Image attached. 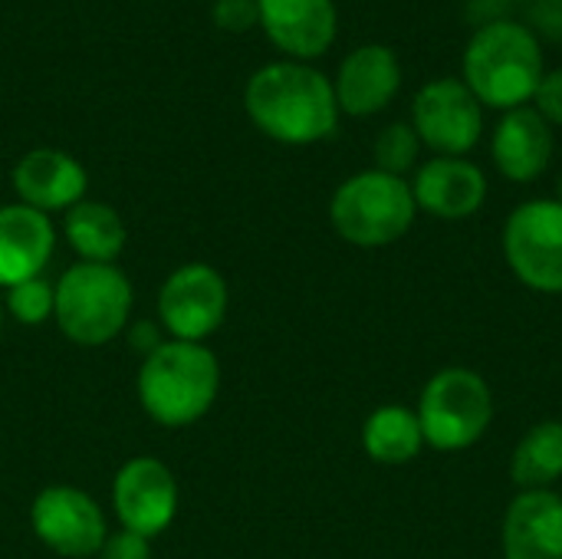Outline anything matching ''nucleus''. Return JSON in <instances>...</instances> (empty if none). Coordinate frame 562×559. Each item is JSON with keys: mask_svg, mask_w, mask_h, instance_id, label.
<instances>
[{"mask_svg": "<svg viewBox=\"0 0 562 559\" xmlns=\"http://www.w3.org/2000/svg\"><path fill=\"white\" fill-rule=\"evenodd\" d=\"M244 105L250 122L273 142L313 145L336 132L339 102L333 82L296 59L270 63L247 82Z\"/></svg>", "mask_w": 562, "mask_h": 559, "instance_id": "obj_1", "label": "nucleus"}, {"mask_svg": "<svg viewBox=\"0 0 562 559\" xmlns=\"http://www.w3.org/2000/svg\"><path fill=\"white\" fill-rule=\"evenodd\" d=\"M543 72V43L524 20L510 16L477 26L461 59V82L484 109L501 112L530 105Z\"/></svg>", "mask_w": 562, "mask_h": 559, "instance_id": "obj_2", "label": "nucleus"}, {"mask_svg": "<svg viewBox=\"0 0 562 559\" xmlns=\"http://www.w3.org/2000/svg\"><path fill=\"white\" fill-rule=\"evenodd\" d=\"M135 389L151 422L188 428L211 412L221 389V362L204 343L168 339L145 353Z\"/></svg>", "mask_w": 562, "mask_h": 559, "instance_id": "obj_3", "label": "nucleus"}, {"mask_svg": "<svg viewBox=\"0 0 562 559\" xmlns=\"http://www.w3.org/2000/svg\"><path fill=\"white\" fill-rule=\"evenodd\" d=\"M53 320L76 346L112 343L132 316L135 290L115 264H72L53 283Z\"/></svg>", "mask_w": 562, "mask_h": 559, "instance_id": "obj_4", "label": "nucleus"}, {"mask_svg": "<svg viewBox=\"0 0 562 559\" xmlns=\"http://www.w3.org/2000/svg\"><path fill=\"white\" fill-rule=\"evenodd\" d=\"M415 217H418V204L412 185L379 168L346 178L329 201L333 231L346 244L366 250L402 241L412 231Z\"/></svg>", "mask_w": 562, "mask_h": 559, "instance_id": "obj_5", "label": "nucleus"}, {"mask_svg": "<svg viewBox=\"0 0 562 559\" xmlns=\"http://www.w3.org/2000/svg\"><path fill=\"white\" fill-rule=\"evenodd\" d=\"M415 415L425 445L435 451H464L487 435L494 422V392L474 369L451 366L425 382Z\"/></svg>", "mask_w": 562, "mask_h": 559, "instance_id": "obj_6", "label": "nucleus"}, {"mask_svg": "<svg viewBox=\"0 0 562 559\" xmlns=\"http://www.w3.org/2000/svg\"><path fill=\"white\" fill-rule=\"evenodd\" d=\"M504 260L537 293H562V201L537 198L510 211L504 224Z\"/></svg>", "mask_w": 562, "mask_h": 559, "instance_id": "obj_7", "label": "nucleus"}, {"mask_svg": "<svg viewBox=\"0 0 562 559\" xmlns=\"http://www.w3.org/2000/svg\"><path fill=\"white\" fill-rule=\"evenodd\" d=\"M412 128L435 155L464 158L484 135V105L454 76L425 82L412 102Z\"/></svg>", "mask_w": 562, "mask_h": 559, "instance_id": "obj_8", "label": "nucleus"}, {"mask_svg": "<svg viewBox=\"0 0 562 559\" xmlns=\"http://www.w3.org/2000/svg\"><path fill=\"white\" fill-rule=\"evenodd\" d=\"M227 280L211 264H181L158 293V320L181 343H204L227 316Z\"/></svg>", "mask_w": 562, "mask_h": 559, "instance_id": "obj_9", "label": "nucleus"}, {"mask_svg": "<svg viewBox=\"0 0 562 559\" xmlns=\"http://www.w3.org/2000/svg\"><path fill=\"white\" fill-rule=\"evenodd\" d=\"M30 527L46 550L66 559L99 557V550L109 537L105 514L95 504V497H89L86 491L69 488V484L43 488L33 497Z\"/></svg>", "mask_w": 562, "mask_h": 559, "instance_id": "obj_10", "label": "nucleus"}, {"mask_svg": "<svg viewBox=\"0 0 562 559\" xmlns=\"http://www.w3.org/2000/svg\"><path fill=\"white\" fill-rule=\"evenodd\" d=\"M178 481L171 468L158 458H132L119 468L112 481V507L122 530L138 537H161L178 517Z\"/></svg>", "mask_w": 562, "mask_h": 559, "instance_id": "obj_11", "label": "nucleus"}, {"mask_svg": "<svg viewBox=\"0 0 562 559\" xmlns=\"http://www.w3.org/2000/svg\"><path fill=\"white\" fill-rule=\"evenodd\" d=\"M402 89V63L392 46L366 43L356 46L333 79V92L339 102V112L366 119L392 105V99Z\"/></svg>", "mask_w": 562, "mask_h": 559, "instance_id": "obj_12", "label": "nucleus"}, {"mask_svg": "<svg viewBox=\"0 0 562 559\" xmlns=\"http://www.w3.org/2000/svg\"><path fill=\"white\" fill-rule=\"evenodd\" d=\"M412 194L418 211L435 214L441 221L474 217L487 201V178L468 158L435 155L415 171Z\"/></svg>", "mask_w": 562, "mask_h": 559, "instance_id": "obj_13", "label": "nucleus"}, {"mask_svg": "<svg viewBox=\"0 0 562 559\" xmlns=\"http://www.w3.org/2000/svg\"><path fill=\"white\" fill-rule=\"evenodd\" d=\"M260 26L277 49L296 63L323 56L339 30V13L333 0H257Z\"/></svg>", "mask_w": 562, "mask_h": 559, "instance_id": "obj_14", "label": "nucleus"}, {"mask_svg": "<svg viewBox=\"0 0 562 559\" xmlns=\"http://www.w3.org/2000/svg\"><path fill=\"white\" fill-rule=\"evenodd\" d=\"M86 168L59 148H33L13 168V191L20 204L43 214L69 211L72 204L86 201Z\"/></svg>", "mask_w": 562, "mask_h": 559, "instance_id": "obj_15", "label": "nucleus"}, {"mask_svg": "<svg viewBox=\"0 0 562 559\" xmlns=\"http://www.w3.org/2000/svg\"><path fill=\"white\" fill-rule=\"evenodd\" d=\"M553 145V125L533 105L504 112L491 135V155L497 171L517 185H530L550 168Z\"/></svg>", "mask_w": 562, "mask_h": 559, "instance_id": "obj_16", "label": "nucleus"}, {"mask_svg": "<svg viewBox=\"0 0 562 559\" xmlns=\"http://www.w3.org/2000/svg\"><path fill=\"white\" fill-rule=\"evenodd\" d=\"M504 559H562V497L557 491H520L501 527Z\"/></svg>", "mask_w": 562, "mask_h": 559, "instance_id": "obj_17", "label": "nucleus"}, {"mask_svg": "<svg viewBox=\"0 0 562 559\" xmlns=\"http://www.w3.org/2000/svg\"><path fill=\"white\" fill-rule=\"evenodd\" d=\"M56 250V231L49 214L26 204L0 208V287H16L23 280L43 277Z\"/></svg>", "mask_w": 562, "mask_h": 559, "instance_id": "obj_18", "label": "nucleus"}, {"mask_svg": "<svg viewBox=\"0 0 562 559\" xmlns=\"http://www.w3.org/2000/svg\"><path fill=\"white\" fill-rule=\"evenodd\" d=\"M63 234L82 264H115L125 250V224L102 201H79L63 217Z\"/></svg>", "mask_w": 562, "mask_h": 559, "instance_id": "obj_19", "label": "nucleus"}, {"mask_svg": "<svg viewBox=\"0 0 562 559\" xmlns=\"http://www.w3.org/2000/svg\"><path fill=\"white\" fill-rule=\"evenodd\" d=\"M362 448L375 465H408L422 455V422L405 405H382L362 425Z\"/></svg>", "mask_w": 562, "mask_h": 559, "instance_id": "obj_20", "label": "nucleus"}, {"mask_svg": "<svg viewBox=\"0 0 562 559\" xmlns=\"http://www.w3.org/2000/svg\"><path fill=\"white\" fill-rule=\"evenodd\" d=\"M562 478V422L550 418L533 425L514 458H510V481L520 491H553Z\"/></svg>", "mask_w": 562, "mask_h": 559, "instance_id": "obj_21", "label": "nucleus"}, {"mask_svg": "<svg viewBox=\"0 0 562 559\" xmlns=\"http://www.w3.org/2000/svg\"><path fill=\"white\" fill-rule=\"evenodd\" d=\"M422 138L418 132L412 128V122H392L379 132L375 138V168L385 171V175H395V178H405L415 165H418V155H422Z\"/></svg>", "mask_w": 562, "mask_h": 559, "instance_id": "obj_22", "label": "nucleus"}, {"mask_svg": "<svg viewBox=\"0 0 562 559\" xmlns=\"http://www.w3.org/2000/svg\"><path fill=\"white\" fill-rule=\"evenodd\" d=\"M53 297H56L53 283L46 277H33L16 287H7L3 310L23 326H43L53 316Z\"/></svg>", "mask_w": 562, "mask_h": 559, "instance_id": "obj_23", "label": "nucleus"}, {"mask_svg": "<svg viewBox=\"0 0 562 559\" xmlns=\"http://www.w3.org/2000/svg\"><path fill=\"white\" fill-rule=\"evenodd\" d=\"M527 26L533 30L537 40H550L562 46V0H530Z\"/></svg>", "mask_w": 562, "mask_h": 559, "instance_id": "obj_24", "label": "nucleus"}, {"mask_svg": "<svg viewBox=\"0 0 562 559\" xmlns=\"http://www.w3.org/2000/svg\"><path fill=\"white\" fill-rule=\"evenodd\" d=\"M214 23L227 33H244L260 23L257 0H214Z\"/></svg>", "mask_w": 562, "mask_h": 559, "instance_id": "obj_25", "label": "nucleus"}, {"mask_svg": "<svg viewBox=\"0 0 562 559\" xmlns=\"http://www.w3.org/2000/svg\"><path fill=\"white\" fill-rule=\"evenodd\" d=\"M533 109L550 122V125H562V69H547L537 96H533Z\"/></svg>", "mask_w": 562, "mask_h": 559, "instance_id": "obj_26", "label": "nucleus"}, {"mask_svg": "<svg viewBox=\"0 0 562 559\" xmlns=\"http://www.w3.org/2000/svg\"><path fill=\"white\" fill-rule=\"evenodd\" d=\"M99 559H151V540L132 530H115L105 537Z\"/></svg>", "mask_w": 562, "mask_h": 559, "instance_id": "obj_27", "label": "nucleus"}, {"mask_svg": "<svg viewBox=\"0 0 562 559\" xmlns=\"http://www.w3.org/2000/svg\"><path fill=\"white\" fill-rule=\"evenodd\" d=\"M3 320H7V310H3V293H0V333H3Z\"/></svg>", "mask_w": 562, "mask_h": 559, "instance_id": "obj_28", "label": "nucleus"}, {"mask_svg": "<svg viewBox=\"0 0 562 559\" xmlns=\"http://www.w3.org/2000/svg\"><path fill=\"white\" fill-rule=\"evenodd\" d=\"M557 191H560V194H557V201H562V178H560V188H557Z\"/></svg>", "mask_w": 562, "mask_h": 559, "instance_id": "obj_29", "label": "nucleus"}, {"mask_svg": "<svg viewBox=\"0 0 562 559\" xmlns=\"http://www.w3.org/2000/svg\"><path fill=\"white\" fill-rule=\"evenodd\" d=\"M507 3H530V0H507Z\"/></svg>", "mask_w": 562, "mask_h": 559, "instance_id": "obj_30", "label": "nucleus"}]
</instances>
